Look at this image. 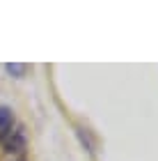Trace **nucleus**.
<instances>
[{
	"mask_svg": "<svg viewBox=\"0 0 158 161\" xmlns=\"http://www.w3.org/2000/svg\"><path fill=\"white\" fill-rule=\"evenodd\" d=\"M14 127V115L7 106H0V138H5Z\"/></svg>",
	"mask_w": 158,
	"mask_h": 161,
	"instance_id": "1",
	"label": "nucleus"
},
{
	"mask_svg": "<svg viewBox=\"0 0 158 161\" xmlns=\"http://www.w3.org/2000/svg\"><path fill=\"white\" fill-rule=\"evenodd\" d=\"M7 69H9V74H18V76H23L25 74V64H7Z\"/></svg>",
	"mask_w": 158,
	"mask_h": 161,
	"instance_id": "2",
	"label": "nucleus"
}]
</instances>
